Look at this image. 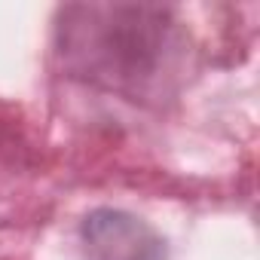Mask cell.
<instances>
[{
  "mask_svg": "<svg viewBox=\"0 0 260 260\" xmlns=\"http://www.w3.org/2000/svg\"><path fill=\"white\" fill-rule=\"evenodd\" d=\"M89 260H162V242L150 226L122 211H95L83 223Z\"/></svg>",
  "mask_w": 260,
  "mask_h": 260,
  "instance_id": "obj_1",
  "label": "cell"
}]
</instances>
